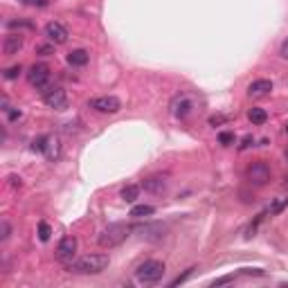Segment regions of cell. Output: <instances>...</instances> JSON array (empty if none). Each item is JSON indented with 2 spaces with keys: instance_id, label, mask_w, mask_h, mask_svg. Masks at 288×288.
I'll return each instance as SVG.
<instances>
[{
  "instance_id": "obj_27",
  "label": "cell",
  "mask_w": 288,
  "mask_h": 288,
  "mask_svg": "<svg viewBox=\"0 0 288 288\" xmlns=\"http://www.w3.org/2000/svg\"><path fill=\"white\" fill-rule=\"evenodd\" d=\"M25 5H32V7H45L47 0H25Z\"/></svg>"
},
{
  "instance_id": "obj_30",
  "label": "cell",
  "mask_w": 288,
  "mask_h": 288,
  "mask_svg": "<svg viewBox=\"0 0 288 288\" xmlns=\"http://www.w3.org/2000/svg\"><path fill=\"white\" fill-rule=\"evenodd\" d=\"M227 282H232V277H221V279H216V282H214V286H221V284H227Z\"/></svg>"
},
{
  "instance_id": "obj_13",
  "label": "cell",
  "mask_w": 288,
  "mask_h": 288,
  "mask_svg": "<svg viewBox=\"0 0 288 288\" xmlns=\"http://www.w3.org/2000/svg\"><path fill=\"white\" fill-rule=\"evenodd\" d=\"M88 52L86 50H72L70 54H68V63L70 66H75V68H84L86 63H88Z\"/></svg>"
},
{
  "instance_id": "obj_12",
  "label": "cell",
  "mask_w": 288,
  "mask_h": 288,
  "mask_svg": "<svg viewBox=\"0 0 288 288\" xmlns=\"http://www.w3.org/2000/svg\"><path fill=\"white\" fill-rule=\"evenodd\" d=\"M270 90H273V81H270V79H257V81H252V84L248 86V93H250L252 97L268 95Z\"/></svg>"
},
{
  "instance_id": "obj_7",
  "label": "cell",
  "mask_w": 288,
  "mask_h": 288,
  "mask_svg": "<svg viewBox=\"0 0 288 288\" xmlns=\"http://www.w3.org/2000/svg\"><path fill=\"white\" fill-rule=\"evenodd\" d=\"M50 77H52V72H50V68H47V66H43V63L32 66V68H29V72H27V81L34 86V88H41V90L47 88Z\"/></svg>"
},
{
  "instance_id": "obj_10",
  "label": "cell",
  "mask_w": 288,
  "mask_h": 288,
  "mask_svg": "<svg viewBox=\"0 0 288 288\" xmlns=\"http://www.w3.org/2000/svg\"><path fill=\"white\" fill-rule=\"evenodd\" d=\"M167 178L165 176H151V178H144V183H142V187H144V192H149V194H162V192H167Z\"/></svg>"
},
{
  "instance_id": "obj_22",
  "label": "cell",
  "mask_w": 288,
  "mask_h": 288,
  "mask_svg": "<svg viewBox=\"0 0 288 288\" xmlns=\"http://www.w3.org/2000/svg\"><path fill=\"white\" fill-rule=\"evenodd\" d=\"M45 144H47V135H43V137H38V140H34L32 142V149L34 151H45Z\"/></svg>"
},
{
  "instance_id": "obj_32",
  "label": "cell",
  "mask_w": 288,
  "mask_h": 288,
  "mask_svg": "<svg viewBox=\"0 0 288 288\" xmlns=\"http://www.w3.org/2000/svg\"><path fill=\"white\" fill-rule=\"evenodd\" d=\"M9 113V119H18L20 117V110H7Z\"/></svg>"
},
{
  "instance_id": "obj_11",
  "label": "cell",
  "mask_w": 288,
  "mask_h": 288,
  "mask_svg": "<svg viewBox=\"0 0 288 288\" xmlns=\"http://www.w3.org/2000/svg\"><path fill=\"white\" fill-rule=\"evenodd\" d=\"M23 43L25 41L20 34H9V36H5V43H2V52L7 57H14V54H18L23 50Z\"/></svg>"
},
{
  "instance_id": "obj_16",
  "label": "cell",
  "mask_w": 288,
  "mask_h": 288,
  "mask_svg": "<svg viewBox=\"0 0 288 288\" xmlns=\"http://www.w3.org/2000/svg\"><path fill=\"white\" fill-rule=\"evenodd\" d=\"M119 196H122V200H126V203H135V200L140 198V187H137V185H126Z\"/></svg>"
},
{
  "instance_id": "obj_14",
  "label": "cell",
  "mask_w": 288,
  "mask_h": 288,
  "mask_svg": "<svg viewBox=\"0 0 288 288\" xmlns=\"http://www.w3.org/2000/svg\"><path fill=\"white\" fill-rule=\"evenodd\" d=\"M45 158L47 160H57L59 158V153H61V147H59V140L57 137H50L47 135V144H45Z\"/></svg>"
},
{
  "instance_id": "obj_29",
  "label": "cell",
  "mask_w": 288,
  "mask_h": 288,
  "mask_svg": "<svg viewBox=\"0 0 288 288\" xmlns=\"http://www.w3.org/2000/svg\"><path fill=\"white\" fill-rule=\"evenodd\" d=\"M223 119H225L223 115H218V117H209V124H212V126H216V124H221Z\"/></svg>"
},
{
  "instance_id": "obj_8",
  "label": "cell",
  "mask_w": 288,
  "mask_h": 288,
  "mask_svg": "<svg viewBox=\"0 0 288 288\" xmlns=\"http://www.w3.org/2000/svg\"><path fill=\"white\" fill-rule=\"evenodd\" d=\"M77 255V239L75 236H63L57 246V261L61 264H72Z\"/></svg>"
},
{
  "instance_id": "obj_35",
  "label": "cell",
  "mask_w": 288,
  "mask_h": 288,
  "mask_svg": "<svg viewBox=\"0 0 288 288\" xmlns=\"http://www.w3.org/2000/svg\"><path fill=\"white\" fill-rule=\"evenodd\" d=\"M286 131H288V124H286Z\"/></svg>"
},
{
  "instance_id": "obj_31",
  "label": "cell",
  "mask_w": 288,
  "mask_h": 288,
  "mask_svg": "<svg viewBox=\"0 0 288 288\" xmlns=\"http://www.w3.org/2000/svg\"><path fill=\"white\" fill-rule=\"evenodd\" d=\"M250 144H252V137H250V135H248V137H243V144H241V149H248V147H250Z\"/></svg>"
},
{
  "instance_id": "obj_24",
  "label": "cell",
  "mask_w": 288,
  "mask_h": 288,
  "mask_svg": "<svg viewBox=\"0 0 288 288\" xmlns=\"http://www.w3.org/2000/svg\"><path fill=\"white\" fill-rule=\"evenodd\" d=\"M194 270H196V268H189L185 275H180V277H176L174 282H171V286H180V284H183V282H187V279H189V275L194 273Z\"/></svg>"
},
{
  "instance_id": "obj_3",
  "label": "cell",
  "mask_w": 288,
  "mask_h": 288,
  "mask_svg": "<svg viewBox=\"0 0 288 288\" xmlns=\"http://www.w3.org/2000/svg\"><path fill=\"white\" fill-rule=\"evenodd\" d=\"M162 275H165V264L156 261V259L144 261V264H140L135 270V279L140 284H156L162 279Z\"/></svg>"
},
{
  "instance_id": "obj_15",
  "label": "cell",
  "mask_w": 288,
  "mask_h": 288,
  "mask_svg": "<svg viewBox=\"0 0 288 288\" xmlns=\"http://www.w3.org/2000/svg\"><path fill=\"white\" fill-rule=\"evenodd\" d=\"M248 119H250L252 124H257V126H261V124H266L268 122V113H266L264 108H250L248 110Z\"/></svg>"
},
{
  "instance_id": "obj_21",
  "label": "cell",
  "mask_w": 288,
  "mask_h": 288,
  "mask_svg": "<svg viewBox=\"0 0 288 288\" xmlns=\"http://www.w3.org/2000/svg\"><path fill=\"white\" fill-rule=\"evenodd\" d=\"M20 72H23V70H20V66H11V68H7V70H5V79H18V75H20Z\"/></svg>"
},
{
  "instance_id": "obj_28",
  "label": "cell",
  "mask_w": 288,
  "mask_h": 288,
  "mask_svg": "<svg viewBox=\"0 0 288 288\" xmlns=\"http://www.w3.org/2000/svg\"><path fill=\"white\" fill-rule=\"evenodd\" d=\"M279 54H282L284 59H288V38L282 43V47H279Z\"/></svg>"
},
{
  "instance_id": "obj_20",
  "label": "cell",
  "mask_w": 288,
  "mask_h": 288,
  "mask_svg": "<svg viewBox=\"0 0 288 288\" xmlns=\"http://www.w3.org/2000/svg\"><path fill=\"white\" fill-rule=\"evenodd\" d=\"M286 205H288V198H277V200H273V205L268 207V212L270 214H279L284 207H286Z\"/></svg>"
},
{
  "instance_id": "obj_19",
  "label": "cell",
  "mask_w": 288,
  "mask_h": 288,
  "mask_svg": "<svg viewBox=\"0 0 288 288\" xmlns=\"http://www.w3.org/2000/svg\"><path fill=\"white\" fill-rule=\"evenodd\" d=\"M50 236H52L50 225H47L45 221H41V223H38V239H41V241H50Z\"/></svg>"
},
{
  "instance_id": "obj_1",
  "label": "cell",
  "mask_w": 288,
  "mask_h": 288,
  "mask_svg": "<svg viewBox=\"0 0 288 288\" xmlns=\"http://www.w3.org/2000/svg\"><path fill=\"white\" fill-rule=\"evenodd\" d=\"M108 255H84L72 264H68V270L75 275H99L108 268Z\"/></svg>"
},
{
  "instance_id": "obj_9",
  "label": "cell",
  "mask_w": 288,
  "mask_h": 288,
  "mask_svg": "<svg viewBox=\"0 0 288 288\" xmlns=\"http://www.w3.org/2000/svg\"><path fill=\"white\" fill-rule=\"evenodd\" d=\"M45 36L50 43H54V45H63V43L68 41V27L63 23H59V20H52V23L45 25Z\"/></svg>"
},
{
  "instance_id": "obj_34",
  "label": "cell",
  "mask_w": 288,
  "mask_h": 288,
  "mask_svg": "<svg viewBox=\"0 0 288 288\" xmlns=\"http://www.w3.org/2000/svg\"><path fill=\"white\" fill-rule=\"evenodd\" d=\"M38 52H41V54H47V52H50V47L43 45V47H38Z\"/></svg>"
},
{
  "instance_id": "obj_6",
  "label": "cell",
  "mask_w": 288,
  "mask_h": 288,
  "mask_svg": "<svg viewBox=\"0 0 288 288\" xmlns=\"http://www.w3.org/2000/svg\"><path fill=\"white\" fill-rule=\"evenodd\" d=\"M270 176H273V171H270V167L266 165V162H255V165L248 167L246 171V178L250 180L252 185H257V187H261V185H266L270 180Z\"/></svg>"
},
{
  "instance_id": "obj_5",
  "label": "cell",
  "mask_w": 288,
  "mask_h": 288,
  "mask_svg": "<svg viewBox=\"0 0 288 288\" xmlns=\"http://www.w3.org/2000/svg\"><path fill=\"white\" fill-rule=\"evenodd\" d=\"M43 101H45L50 108H57V110H63L68 106V95L63 88L59 86H52V88H45L43 90Z\"/></svg>"
},
{
  "instance_id": "obj_18",
  "label": "cell",
  "mask_w": 288,
  "mask_h": 288,
  "mask_svg": "<svg viewBox=\"0 0 288 288\" xmlns=\"http://www.w3.org/2000/svg\"><path fill=\"white\" fill-rule=\"evenodd\" d=\"M153 212H156V207H151V205H135V207L131 209V216L133 218H144V216H151Z\"/></svg>"
},
{
  "instance_id": "obj_17",
  "label": "cell",
  "mask_w": 288,
  "mask_h": 288,
  "mask_svg": "<svg viewBox=\"0 0 288 288\" xmlns=\"http://www.w3.org/2000/svg\"><path fill=\"white\" fill-rule=\"evenodd\" d=\"M189 110H192V101L185 99V97L174 104V115H176V117H187Z\"/></svg>"
},
{
  "instance_id": "obj_26",
  "label": "cell",
  "mask_w": 288,
  "mask_h": 288,
  "mask_svg": "<svg viewBox=\"0 0 288 288\" xmlns=\"http://www.w3.org/2000/svg\"><path fill=\"white\" fill-rule=\"evenodd\" d=\"M16 27H27V29H32V25H29V23H20V20H9V29H16Z\"/></svg>"
},
{
  "instance_id": "obj_2",
  "label": "cell",
  "mask_w": 288,
  "mask_h": 288,
  "mask_svg": "<svg viewBox=\"0 0 288 288\" xmlns=\"http://www.w3.org/2000/svg\"><path fill=\"white\" fill-rule=\"evenodd\" d=\"M128 232H131V225H126V223H110V225L99 234L97 243H99L101 248H115L126 239Z\"/></svg>"
},
{
  "instance_id": "obj_4",
  "label": "cell",
  "mask_w": 288,
  "mask_h": 288,
  "mask_svg": "<svg viewBox=\"0 0 288 288\" xmlns=\"http://www.w3.org/2000/svg\"><path fill=\"white\" fill-rule=\"evenodd\" d=\"M90 108H95L97 113L115 115V113H119V108H122V101H119L117 97H113V95H101V97L90 99Z\"/></svg>"
},
{
  "instance_id": "obj_33",
  "label": "cell",
  "mask_w": 288,
  "mask_h": 288,
  "mask_svg": "<svg viewBox=\"0 0 288 288\" xmlns=\"http://www.w3.org/2000/svg\"><path fill=\"white\" fill-rule=\"evenodd\" d=\"M11 185H14V187H16V185H18V187H20V178H18V176H11Z\"/></svg>"
},
{
  "instance_id": "obj_23",
  "label": "cell",
  "mask_w": 288,
  "mask_h": 288,
  "mask_svg": "<svg viewBox=\"0 0 288 288\" xmlns=\"http://www.w3.org/2000/svg\"><path fill=\"white\" fill-rule=\"evenodd\" d=\"M218 142H221L223 147H230V144H234V135H232V133H221Z\"/></svg>"
},
{
  "instance_id": "obj_25",
  "label": "cell",
  "mask_w": 288,
  "mask_h": 288,
  "mask_svg": "<svg viewBox=\"0 0 288 288\" xmlns=\"http://www.w3.org/2000/svg\"><path fill=\"white\" fill-rule=\"evenodd\" d=\"M9 234H11L9 223H7V221H2V234H0V236H2V241H5V239H9Z\"/></svg>"
}]
</instances>
